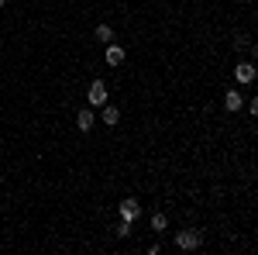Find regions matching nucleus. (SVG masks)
Masks as SVG:
<instances>
[{"label":"nucleus","mask_w":258,"mask_h":255,"mask_svg":"<svg viewBox=\"0 0 258 255\" xmlns=\"http://www.w3.org/2000/svg\"><path fill=\"white\" fill-rule=\"evenodd\" d=\"M169 228V217L165 214H152V231H165Z\"/></svg>","instance_id":"9"},{"label":"nucleus","mask_w":258,"mask_h":255,"mask_svg":"<svg viewBox=\"0 0 258 255\" xmlns=\"http://www.w3.org/2000/svg\"><path fill=\"white\" fill-rule=\"evenodd\" d=\"M200 245H203V235H200L197 228H186V231L176 235V248H182V252H197Z\"/></svg>","instance_id":"1"},{"label":"nucleus","mask_w":258,"mask_h":255,"mask_svg":"<svg viewBox=\"0 0 258 255\" xmlns=\"http://www.w3.org/2000/svg\"><path fill=\"white\" fill-rule=\"evenodd\" d=\"M4 4H7V0H0V7H4Z\"/></svg>","instance_id":"12"},{"label":"nucleus","mask_w":258,"mask_h":255,"mask_svg":"<svg viewBox=\"0 0 258 255\" xmlns=\"http://www.w3.org/2000/svg\"><path fill=\"white\" fill-rule=\"evenodd\" d=\"M241 104H244V100H241L238 90H227V93H224V107H227L231 114H234V111H241Z\"/></svg>","instance_id":"8"},{"label":"nucleus","mask_w":258,"mask_h":255,"mask_svg":"<svg viewBox=\"0 0 258 255\" xmlns=\"http://www.w3.org/2000/svg\"><path fill=\"white\" fill-rule=\"evenodd\" d=\"M114 235H120V238H127V235H131V221H120L117 228H114Z\"/></svg>","instance_id":"11"},{"label":"nucleus","mask_w":258,"mask_h":255,"mask_svg":"<svg viewBox=\"0 0 258 255\" xmlns=\"http://www.w3.org/2000/svg\"><path fill=\"white\" fill-rule=\"evenodd\" d=\"M124 59H127V52L120 45H107V66H120Z\"/></svg>","instance_id":"6"},{"label":"nucleus","mask_w":258,"mask_h":255,"mask_svg":"<svg viewBox=\"0 0 258 255\" xmlns=\"http://www.w3.org/2000/svg\"><path fill=\"white\" fill-rule=\"evenodd\" d=\"M255 76H258L255 62H241V66H234V79H238L241 86H248V83H255Z\"/></svg>","instance_id":"3"},{"label":"nucleus","mask_w":258,"mask_h":255,"mask_svg":"<svg viewBox=\"0 0 258 255\" xmlns=\"http://www.w3.org/2000/svg\"><path fill=\"white\" fill-rule=\"evenodd\" d=\"M120 221H131V224H135V221H138L141 217V203L138 200H120Z\"/></svg>","instance_id":"4"},{"label":"nucleus","mask_w":258,"mask_h":255,"mask_svg":"<svg viewBox=\"0 0 258 255\" xmlns=\"http://www.w3.org/2000/svg\"><path fill=\"white\" fill-rule=\"evenodd\" d=\"M100 121H103L107 128H114V124L120 121V111H117V107H107V104H103V111H100Z\"/></svg>","instance_id":"7"},{"label":"nucleus","mask_w":258,"mask_h":255,"mask_svg":"<svg viewBox=\"0 0 258 255\" xmlns=\"http://www.w3.org/2000/svg\"><path fill=\"white\" fill-rule=\"evenodd\" d=\"M107 97H110V93H107V83H103V79H93V83H90V90H86L90 107H103V104H107Z\"/></svg>","instance_id":"2"},{"label":"nucleus","mask_w":258,"mask_h":255,"mask_svg":"<svg viewBox=\"0 0 258 255\" xmlns=\"http://www.w3.org/2000/svg\"><path fill=\"white\" fill-rule=\"evenodd\" d=\"M93 107H83L80 114H76V128H80V131H90V128H93Z\"/></svg>","instance_id":"5"},{"label":"nucleus","mask_w":258,"mask_h":255,"mask_svg":"<svg viewBox=\"0 0 258 255\" xmlns=\"http://www.w3.org/2000/svg\"><path fill=\"white\" fill-rule=\"evenodd\" d=\"M97 38L100 41H110V38H114V28H110V24H97Z\"/></svg>","instance_id":"10"}]
</instances>
